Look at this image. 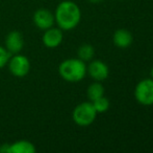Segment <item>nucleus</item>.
Listing matches in <instances>:
<instances>
[{"mask_svg":"<svg viewBox=\"0 0 153 153\" xmlns=\"http://www.w3.org/2000/svg\"><path fill=\"white\" fill-rule=\"evenodd\" d=\"M114 44L119 48H127L131 45L133 41L132 34L125 29H120L115 32L113 36Z\"/></svg>","mask_w":153,"mask_h":153,"instance_id":"10","label":"nucleus"},{"mask_svg":"<svg viewBox=\"0 0 153 153\" xmlns=\"http://www.w3.org/2000/svg\"><path fill=\"white\" fill-rule=\"evenodd\" d=\"M59 72L65 81L76 83L79 82L87 75V65L85 62L79 58H71L67 59L61 63L59 67Z\"/></svg>","mask_w":153,"mask_h":153,"instance_id":"2","label":"nucleus"},{"mask_svg":"<svg viewBox=\"0 0 153 153\" xmlns=\"http://www.w3.org/2000/svg\"><path fill=\"white\" fill-rule=\"evenodd\" d=\"M87 72H89L90 77L95 81H104L109 75L108 66L101 60H91L89 66L87 67Z\"/></svg>","mask_w":153,"mask_h":153,"instance_id":"7","label":"nucleus"},{"mask_svg":"<svg viewBox=\"0 0 153 153\" xmlns=\"http://www.w3.org/2000/svg\"><path fill=\"white\" fill-rule=\"evenodd\" d=\"M150 76H151V79H153V67L151 68V72H150Z\"/></svg>","mask_w":153,"mask_h":153,"instance_id":"17","label":"nucleus"},{"mask_svg":"<svg viewBox=\"0 0 153 153\" xmlns=\"http://www.w3.org/2000/svg\"><path fill=\"white\" fill-rule=\"evenodd\" d=\"M24 46V38L23 35L18 31H13L7 34L5 38V48L10 54L16 55L23 49Z\"/></svg>","mask_w":153,"mask_h":153,"instance_id":"8","label":"nucleus"},{"mask_svg":"<svg viewBox=\"0 0 153 153\" xmlns=\"http://www.w3.org/2000/svg\"><path fill=\"white\" fill-rule=\"evenodd\" d=\"M36 147L29 141L21 139V141L15 142L7 146V152L6 153H34Z\"/></svg>","mask_w":153,"mask_h":153,"instance_id":"11","label":"nucleus"},{"mask_svg":"<svg viewBox=\"0 0 153 153\" xmlns=\"http://www.w3.org/2000/svg\"><path fill=\"white\" fill-rule=\"evenodd\" d=\"M56 24L62 31H71L79 24L81 11L75 2L65 0L57 5L54 13Z\"/></svg>","mask_w":153,"mask_h":153,"instance_id":"1","label":"nucleus"},{"mask_svg":"<svg viewBox=\"0 0 153 153\" xmlns=\"http://www.w3.org/2000/svg\"><path fill=\"white\" fill-rule=\"evenodd\" d=\"M104 92H105L104 87H103L102 84L98 81H95L94 83H92L91 85L88 87V90H87L88 98L90 99L91 102L101 98V96H104Z\"/></svg>","mask_w":153,"mask_h":153,"instance_id":"12","label":"nucleus"},{"mask_svg":"<svg viewBox=\"0 0 153 153\" xmlns=\"http://www.w3.org/2000/svg\"><path fill=\"white\" fill-rule=\"evenodd\" d=\"M10 58V54L5 47L0 45V68L4 67L8 63V60Z\"/></svg>","mask_w":153,"mask_h":153,"instance_id":"15","label":"nucleus"},{"mask_svg":"<svg viewBox=\"0 0 153 153\" xmlns=\"http://www.w3.org/2000/svg\"><path fill=\"white\" fill-rule=\"evenodd\" d=\"M137 102L144 106L153 105V79H145L137 84L134 89Z\"/></svg>","mask_w":153,"mask_h":153,"instance_id":"4","label":"nucleus"},{"mask_svg":"<svg viewBox=\"0 0 153 153\" xmlns=\"http://www.w3.org/2000/svg\"><path fill=\"white\" fill-rule=\"evenodd\" d=\"M77 55H78L79 59L82 60L83 62H89V61H91V60H93V58H94L95 48L91 44L85 43V44H82L78 48Z\"/></svg>","mask_w":153,"mask_h":153,"instance_id":"13","label":"nucleus"},{"mask_svg":"<svg viewBox=\"0 0 153 153\" xmlns=\"http://www.w3.org/2000/svg\"><path fill=\"white\" fill-rule=\"evenodd\" d=\"M98 113L96 112L92 102H82L74 108L72 112V118L78 126H90L96 120Z\"/></svg>","mask_w":153,"mask_h":153,"instance_id":"3","label":"nucleus"},{"mask_svg":"<svg viewBox=\"0 0 153 153\" xmlns=\"http://www.w3.org/2000/svg\"><path fill=\"white\" fill-rule=\"evenodd\" d=\"M89 2H91L93 4H97V3H100V2H102L103 0H88Z\"/></svg>","mask_w":153,"mask_h":153,"instance_id":"16","label":"nucleus"},{"mask_svg":"<svg viewBox=\"0 0 153 153\" xmlns=\"http://www.w3.org/2000/svg\"><path fill=\"white\" fill-rule=\"evenodd\" d=\"M64 35H62V29L59 27H50L46 29L43 35V43L48 48H55L59 46L62 42Z\"/></svg>","mask_w":153,"mask_h":153,"instance_id":"9","label":"nucleus"},{"mask_svg":"<svg viewBox=\"0 0 153 153\" xmlns=\"http://www.w3.org/2000/svg\"><path fill=\"white\" fill-rule=\"evenodd\" d=\"M92 104H93V106H94L97 113H104L108 110L111 103H109L108 99L103 96H101V98L97 99V100L93 101Z\"/></svg>","mask_w":153,"mask_h":153,"instance_id":"14","label":"nucleus"},{"mask_svg":"<svg viewBox=\"0 0 153 153\" xmlns=\"http://www.w3.org/2000/svg\"><path fill=\"white\" fill-rule=\"evenodd\" d=\"M7 64L10 72L15 77L23 78L30 70V62L28 58L23 55H19V54H16L14 57L10 58Z\"/></svg>","mask_w":153,"mask_h":153,"instance_id":"5","label":"nucleus"},{"mask_svg":"<svg viewBox=\"0 0 153 153\" xmlns=\"http://www.w3.org/2000/svg\"><path fill=\"white\" fill-rule=\"evenodd\" d=\"M55 22L54 14L48 8H39L33 15V23L38 29L42 31L50 29Z\"/></svg>","mask_w":153,"mask_h":153,"instance_id":"6","label":"nucleus"}]
</instances>
